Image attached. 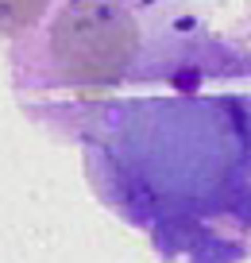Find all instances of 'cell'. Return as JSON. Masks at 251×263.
<instances>
[{"label":"cell","instance_id":"cell-2","mask_svg":"<svg viewBox=\"0 0 251 263\" xmlns=\"http://www.w3.org/2000/svg\"><path fill=\"white\" fill-rule=\"evenodd\" d=\"M62 0H0V39H24Z\"/></svg>","mask_w":251,"mask_h":263},{"label":"cell","instance_id":"cell-1","mask_svg":"<svg viewBox=\"0 0 251 263\" xmlns=\"http://www.w3.org/2000/svg\"><path fill=\"white\" fill-rule=\"evenodd\" d=\"M139 20L128 0H62L12 50L20 85L62 93H105L139 54Z\"/></svg>","mask_w":251,"mask_h":263}]
</instances>
